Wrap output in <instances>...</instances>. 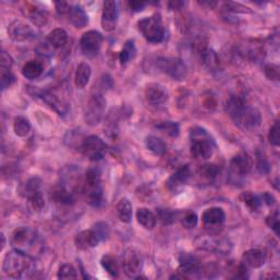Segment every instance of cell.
Masks as SVG:
<instances>
[{"label":"cell","instance_id":"cell-1","mask_svg":"<svg viewBox=\"0 0 280 280\" xmlns=\"http://www.w3.org/2000/svg\"><path fill=\"white\" fill-rule=\"evenodd\" d=\"M225 111L237 125L245 130H254L262 123V116L255 107L247 106L242 99L239 97H231L227 104Z\"/></svg>","mask_w":280,"mask_h":280},{"label":"cell","instance_id":"cell-2","mask_svg":"<svg viewBox=\"0 0 280 280\" xmlns=\"http://www.w3.org/2000/svg\"><path fill=\"white\" fill-rule=\"evenodd\" d=\"M214 142L204 128L195 127L191 131V154L194 159L205 161L212 158Z\"/></svg>","mask_w":280,"mask_h":280},{"label":"cell","instance_id":"cell-3","mask_svg":"<svg viewBox=\"0 0 280 280\" xmlns=\"http://www.w3.org/2000/svg\"><path fill=\"white\" fill-rule=\"evenodd\" d=\"M83 193L87 203L99 208L103 204V188L101 184V171L97 168H92L87 171L83 185Z\"/></svg>","mask_w":280,"mask_h":280},{"label":"cell","instance_id":"cell-4","mask_svg":"<svg viewBox=\"0 0 280 280\" xmlns=\"http://www.w3.org/2000/svg\"><path fill=\"white\" fill-rule=\"evenodd\" d=\"M32 265V260L20 251L8 252L3 262L4 273L10 278H21Z\"/></svg>","mask_w":280,"mask_h":280},{"label":"cell","instance_id":"cell-5","mask_svg":"<svg viewBox=\"0 0 280 280\" xmlns=\"http://www.w3.org/2000/svg\"><path fill=\"white\" fill-rule=\"evenodd\" d=\"M138 29L147 42L159 44L165 38V27L160 13H154L138 22Z\"/></svg>","mask_w":280,"mask_h":280},{"label":"cell","instance_id":"cell-6","mask_svg":"<svg viewBox=\"0 0 280 280\" xmlns=\"http://www.w3.org/2000/svg\"><path fill=\"white\" fill-rule=\"evenodd\" d=\"M106 101L101 95L92 96L84 107V121L90 126H96L103 119Z\"/></svg>","mask_w":280,"mask_h":280},{"label":"cell","instance_id":"cell-7","mask_svg":"<svg viewBox=\"0 0 280 280\" xmlns=\"http://www.w3.org/2000/svg\"><path fill=\"white\" fill-rule=\"evenodd\" d=\"M157 67L163 74L168 75L174 80L181 81L188 75V68L181 59L175 57H159L157 59Z\"/></svg>","mask_w":280,"mask_h":280},{"label":"cell","instance_id":"cell-8","mask_svg":"<svg viewBox=\"0 0 280 280\" xmlns=\"http://www.w3.org/2000/svg\"><path fill=\"white\" fill-rule=\"evenodd\" d=\"M80 150L85 158L90 161H100L104 158L106 153V145L102 139L97 136H89L85 138L81 146Z\"/></svg>","mask_w":280,"mask_h":280},{"label":"cell","instance_id":"cell-9","mask_svg":"<svg viewBox=\"0 0 280 280\" xmlns=\"http://www.w3.org/2000/svg\"><path fill=\"white\" fill-rule=\"evenodd\" d=\"M122 266L127 277L139 278V274L143 269V260L136 248H126L122 256Z\"/></svg>","mask_w":280,"mask_h":280},{"label":"cell","instance_id":"cell-10","mask_svg":"<svg viewBox=\"0 0 280 280\" xmlns=\"http://www.w3.org/2000/svg\"><path fill=\"white\" fill-rule=\"evenodd\" d=\"M10 242L14 247V250L27 254V252L30 248H32L33 244L36 242L35 232L30 228L25 227L15 229L11 235Z\"/></svg>","mask_w":280,"mask_h":280},{"label":"cell","instance_id":"cell-11","mask_svg":"<svg viewBox=\"0 0 280 280\" xmlns=\"http://www.w3.org/2000/svg\"><path fill=\"white\" fill-rule=\"evenodd\" d=\"M252 162L248 154L245 152H240L235 158L231 160L230 163V177L232 183H239L241 180L246 176V174L250 172Z\"/></svg>","mask_w":280,"mask_h":280},{"label":"cell","instance_id":"cell-12","mask_svg":"<svg viewBox=\"0 0 280 280\" xmlns=\"http://www.w3.org/2000/svg\"><path fill=\"white\" fill-rule=\"evenodd\" d=\"M201 220H203L204 228L208 233L218 235L222 230L223 223L225 221V214L221 208H209L203 214Z\"/></svg>","mask_w":280,"mask_h":280},{"label":"cell","instance_id":"cell-13","mask_svg":"<svg viewBox=\"0 0 280 280\" xmlns=\"http://www.w3.org/2000/svg\"><path fill=\"white\" fill-rule=\"evenodd\" d=\"M103 43V35L98 31L85 32L80 40V49L85 56H95L99 53Z\"/></svg>","mask_w":280,"mask_h":280},{"label":"cell","instance_id":"cell-14","mask_svg":"<svg viewBox=\"0 0 280 280\" xmlns=\"http://www.w3.org/2000/svg\"><path fill=\"white\" fill-rule=\"evenodd\" d=\"M8 34L14 42H28L36 37L35 31L23 21H13L8 28Z\"/></svg>","mask_w":280,"mask_h":280},{"label":"cell","instance_id":"cell-15","mask_svg":"<svg viewBox=\"0 0 280 280\" xmlns=\"http://www.w3.org/2000/svg\"><path fill=\"white\" fill-rule=\"evenodd\" d=\"M118 7H116L115 2H107L103 3V10H102V18H101V26L107 31V32H112L116 29L118 26Z\"/></svg>","mask_w":280,"mask_h":280},{"label":"cell","instance_id":"cell-16","mask_svg":"<svg viewBox=\"0 0 280 280\" xmlns=\"http://www.w3.org/2000/svg\"><path fill=\"white\" fill-rule=\"evenodd\" d=\"M191 169L190 166L185 165L182 166L181 168H178L175 172L171 175L168 181H167V188L170 191H176L180 188H182L183 185L189 182L190 177H191Z\"/></svg>","mask_w":280,"mask_h":280},{"label":"cell","instance_id":"cell-17","mask_svg":"<svg viewBox=\"0 0 280 280\" xmlns=\"http://www.w3.org/2000/svg\"><path fill=\"white\" fill-rule=\"evenodd\" d=\"M51 199L60 206H70L75 203L74 194L63 185H56L51 189Z\"/></svg>","mask_w":280,"mask_h":280},{"label":"cell","instance_id":"cell-18","mask_svg":"<svg viewBox=\"0 0 280 280\" xmlns=\"http://www.w3.org/2000/svg\"><path fill=\"white\" fill-rule=\"evenodd\" d=\"M146 99L153 105H160L168 100V92L162 85L158 83H150L146 88Z\"/></svg>","mask_w":280,"mask_h":280},{"label":"cell","instance_id":"cell-19","mask_svg":"<svg viewBox=\"0 0 280 280\" xmlns=\"http://www.w3.org/2000/svg\"><path fill=\"white\" fill-rule=\"evenodd\" d=\"M99 242L100 240L93 230H84L78 233L75 238V244L77 248L82 251H87L90 250V248L96 247Z\"/></svg>","mask_w":280,"mask_h":280},{"label":"cell","instance_id":"cell-20","mask_svg":"<svg viewBox=\"0 0 280 280\" xmlns=\"http://www.w3.org/2000/svg\"><path fill=\"white\" fill-rule=\"evenodd\" d=\"M35 96L42 99L44 102L48 105H50L58 115H60V116L65 115L68 112L67 105L63 102V101H60L55 95H53V93L48 92V91L35 90Z\"/></svg>","mask_w":280,"mask_h":280},{"label":"cell","instance_id":"cell-21","mask_svg":"<svg viewBox=\"0 0 280 280\" xmlns=\"http://www.w3.org/2000/svg\"><path fill=\"white\" fill-rule=\"evenodd\" d=\"M266 262V254L261 250H248L243 256L241 263L246 268H260Z\"/></svg>","mask_w":280,"mask_h":280},{"label":"cell","instance_id":"cell-22","mask_svg":"<svg viewBox=\"0 0 280 280\" xmlns=\"http://www.w3.org/2000/svg\"><path fill=\"white\" fill-rule=\"evenodd\" d=\"M180 270L186 275H195L200 271V263L195 256L182 254L180 256Z\"/></svg>","mask_w":280,"mask_h":280},{"label":"cell","instance_id":"cell-23","mask_svg":"<svg viewBox=\"0 0 280 280\" xmlns=\"http://www.w3.org/2000/svg\"><path fill=\"white\" fill-rule=\"evenodd\" d=\"M92 75L91 66L87 63H81L77 67L76 75H75V84L77 88L83 89L90 81V78Z\"/></svg>","mask_w":280,"mask_h":280},{"label":"cell","instance_id":"cell-24","mask_svg":"<svg viewBox=\"0 0 280 280\" xmlns=\"http://www.w3.org/2000/svg\"><path fill=\"white\" fill-rule=\"evenodd\" d=\"M69 15V21L74 27L77 29H82L88 25L89 18L88 14L85 13L83 8L80 6H73V9L70 11Z\"/></svg>","mask_w":280,"mask_h":280},{"label":"cell","instance_id":"cell-25","mask_svg":"<svg viewBox=\"0 0 280 280\" xmlns=\"http://www.w3.org/2000/svg\"><path fill=\"white\" fill-rule=\"evenodd\" d=\"M137 220L146 230H152L157 224V217L147 208H139L137 210Z\"/></svg>","mask_w":280,"mask_h":280},{"label":"cell","instance_id":"cell-26","mask_svg":"<svg viewBox=\"0 0 280 280\" xmlns=\"http://www.w3.org/2000/svg\"><path fill=\"white\" fill-rule=\"evenodd\" d=\"M137 55V49L135 41L129 40L124 45L123 50L120 53V61L123 67H126L128 64L135 59Z\"/></svg>","mask_w":280,"mask_h":280},{"label":"cell","instance_id":"cell-27","mask_svg":"<svg viewBox=\"0 0 280 280\" xmlns=\"http://www.w3.org/2000/svg\"><path fill=\"white\" fill-rule=\"evenodd\" d=\"M48 42L54 49H61L68 42V34L64 29H55L50 32L48 36Z\"/></svg>","mask_w":280,"mask_h":280},{"label":"cell","instance_id":"cell-28","mask_svg":"<svg viewBox=\"0 0 280 280\" xmlns=\"http://www.w3.org/2000/svg\"><path fill=\"white\" fill-rule=\"evenodd\" d=\"M44 72V68L42 63L37 60H31L27 63L22 68V75L29 80L36 79L40 77Z\"/></svg>","mask_w":280,"mask_h":280},{"label":"cell","instance_id":"cell-29","mask_svg":"<svg viewBox=\"0 0 280 280\" xmlns=\"http://www.w3.org/2000/svg\"><path fill=\"white\" fill-rule=\"evenodd\" d=\"M116 210H118V215L122 222L124 223L131 222V218H133V205H131L129 199L122 198L119 201Z\"/></svg>","mask_w":280,"mask_h":280},{"label":"cell","instance_id":"cell-30","mask_svg":"<svg viewBox=\"0 0 280 280\" xmlns=\"http://www.w3.org/2000/svg\"><path fill=\"white\" fill-rule=\"evenodd\" d=\"M200 61L208 69L215 70L219 67V58H218L215 51L205 49L200 52Z\"/></svg>","mask_w":280,"mask_h":280},{"label":"cell","instance_id":"cell-31","mask_svg":"<svg viewBox=\"0 0 280 280\" xmlns=\"http://www.w3.org/2000/svg\"><path fill=\"white\" fill-rule=\"evenodd\" d=\"M146 146L152 153L155 155H163L166 153L167 146L162 139L155 137V136H149L146 138Z\"/></svg>","mask_w":280,"mask_h":280},{"label":"cell","instance_id":"cell-32","mask_svg":"<svg viewBox=\"0 0 280 280\" xmlns=\"http://www.w3.org/2000/svg\"><path fill=\"white\" fill-rule=\"evenodd\" d=\"M155 128L171 138H176L178 135H180V126H178L177 123L172 121L160 122L155 125Z\"/></svg>","mask_w":280,"mask_h":280},{"label":"cell","instance_id":"cell-33","mask_svg":"<svg viewBox=\"0 0 280 280\" xmlns=\"http://www.w3.org/2000/svg\"><path fill=\"white\" fill-rule=\"evenodd\" d=\"M101 265L110 274L112 277H119L120 275V266L119 263L112 255H104L101 259Z\"/></svg>","mask_w":280,"mask_h":280},{"label":"cell","instance_id":"cell-34","mask_svg":"<svg viewBox=\"0 0 280 280\" xmlns=\"http://www.w3.org/2000/svg\"><path fill=\"white\" fill-rule=\"evenodd\" d=\"M241 200L247 206V208L252 210V212H258L262 206V199L258 195H255L252 192L242 193L240 196Z\"/></svg>","mask_w":280,"mask_h":280},{"label":"cell","instance_id":"cell-35","mask_svg":"<svg viewBox=\"0 0 280 280\" xmlns=\"http://www.w3.org/2000/svg\"><path fill=\"white\" fill-rule=\"evenodd\" d=\"M13 130L17 136L22 138L27 137L31 130V124L29 120H27L26 118H22V116L15 118L13 123Z\"/></svg>","mask_w":280,"mask_h":280},{"label":"cell","instance_id":"cell-36","mask_svg":"<svg viewBox=\"0 0 280 280\" xmlns=\"http://www.w3.org/2000/svg\"><path fill=\"white\" fill-rule=\"evenodd\" d=\"M28 198H29L30 206L32 207V209L34 210V212H41V210L44 209L45 199H44L43 194L40 191L31 194L30 196H28Z\"/></svg>","mask_w":280,"mask_h":280},{"label":"cell","instance_id":"cell-37","mask_svg":"<svg viewBox=\"0 0 280 280\" xmlns=\"http://www.w3.org/2000/svg\"><path fill=\"white\" fill-rule=\"evenodd\" d=\"M0 81H2V90L5 91L15 82V76L11 73L10 68L2 67V75H0Z\"/></svg>","mask_w":280,"mask_h":280},{"label":"cell","instance_id":"cell-38","mask_svg":"<svg viewBox=\"0 0 280 280\" xmlns=\"http://www.w3.org/2000/svg\"><path fill=\"white\" fill-rule=\"evenodd\" d=\"M181 223L185 229H194L198 223V217L196 213L192 212V210H189L186 212L183 217L181 218Z\"/></svg>","mask_w":280,"mask_h":280},{"label":"cell","instance_id":"cell-39","mask_svg":"<svg viewBox=\"0 0 280 280\" xmlns=\"http://www.w3.org/2000/svg\"><path fill=\"white\" fill-rule=\"evenodd\" d=\"M57 277L59 279H77L78 275L75 267L70 264H64L59 267Z\"/></svg>","mask_w":280,"mask_h":280},{"label":"cell","instance_id":"cell-40","mask_svg":"<svg viewBox=\"0 0 280 280\" xmlns=\"http://www.w3.org/2000/svg\"><path fill=\"white\" fill-rule=\"evenodd\" d=\"M29 17H30L31 21H32L34 25H36L38 27L44 26L46 21H48V15H46V13L40 9L31 10L29 13Z\"/></svg>","mask_w":280,"mask_h":280},{"label":"cell","instance_id":"cell-41","mask_svg":"<svg viewBox=\"0 0 280 280\" xmlns=\"http://www.w3.org/2000/svg\"><path fill=\"white\" fill-rule=\"evenodd\" d=\"M93 231L96 232L100 241H104L110 237V227L105 222H98L93 225Z\"/></svg>","mask_w":280,"mask_h":280},{"label":"cell","instance_id":"cell-42","mask_svg":"<svg viewBox=\"0 0 280 280\" xmlns=\"http://www.w3.org/2000/svg\"><path fill=\"white\" fill-rule=\"evenodd\" d=\"M219 172V169L215 165H206L200 169V173L209 181H214Z\"/></svg>","mask_w":280,"mask_h":280},{"label":"cell","instance_id":"cell-43","mask_svg":"<svg viewBox=\"0 0 280 280\" xmlns=\"http://www.w3.org/2000/svg\"><path fill=\"white\" fill-rule=\"evenodd\" d=\"M266 224L273 230L276 236H279V212L275 210L274 213H271L266 217Z\"/></svg>","mask_w":280,"mask_h":280},{"label":"cell","instance_id":"cell-44","mask_svg":"<svg viewBox=\"0 0 280 280\" xmlns=\"http://www.w3.org/2000/svg\"><path fill=\"white\" fill-rule=\"evenodd\" d=\"M175 217H176V214L171 212V210L169 209H159L158 212V218L163 224L173 223L175 220Z\"/></svg>","mask_w":280,"mask_h":280},{"label":"cell","instance_id":"cell-45","mask_svg":"<svg viewBox=\"0 0 280 280\" xmlns=\"http://www.w3.org/2000/svg\"><path fill=\"white\" fill-rule=\"evenodd\" d=\"M268 139L271 145L274 146H279L280 143V131H279V122H275V124L273 126H271L270 130H269V135H268Z\"/></svg>","mask_w":280,"mask_h":280},{"label":"cell","instance_id":"cell-46","mask_svg":"<svg viewBox=\"0 0 280 280\" xmlns=\"http://www.w3.org/2000/svg\"><path fill=\"white\" fill-rule=\"evenodd\" d=\"M40 185H41V181L38 180V178H31V180H29L26 184V188H25V193L27 197L30 196L31 194H33L37 191H40Z\"/></svg>","mask_w":280,"mask_h":280},{"label":"cell","instance_id":"cell-47","mask_svg":"<svg viewBox=\"0 0 280 280\" xmlns=\"http://www.w3.org/2000/svg\"><path fill=\"white\" fill-rule=\"evenodd\" d=\"M264 73H265L266 77L269 80H278L279 79V67L277 65H267L264 69Z\"/></svg>","mask_w":280,"mask_h":280},{"label":"cell","instance_id":"cell-48","mask_svg":"<svg viewBox=\"0 0 280 280\" xmlns=\"http://www.w3.org/2000/svg\"><path fill=\"white\" fill-rule=\"evenodd\" d=\"M258 169L261 173L266 174L269 172V162L263 154L258 153Z\"/></svg>","mask_w":280,"mask_h":280},{"label":"cell","instance_id":"cell-49","mask_svg":"<svg viewBox=\"0 0 280 280\" xmlns=\"http://www.w3.org/2000/svg\"><path fill=\"white\" fill-rule=\"evenodd\" d=\"M55 7H56V10L59 14H69L70 11H72L73 9V6L66 3V2H57L55 3Z\"/></svg>","mask_w":280,"mask_h":280},{"label":"cell","instance_id":"cell-50","mask_svg":"<svg viewBox=\"0 0 280 280\" xmlns=\"http://www.w3.org/2000/svg\"><path fill=\"white\" fill-rule=\"evenodd\" d=\"M261 199H262L263 203H265L267 206H274L275 205V201H276L275 197L273 195H271L270 193H268V192L264 193L263 195H262Z\"/></svg>","mask_w":280,"mask_h":280},{"label":"cell","instance_id":"cell-51","mask_svg":"<svg viewBox=\"0 0 280 280\" xmlns=\"http://www.w3.org/2000/svg\"><path fill=\"white\" fill-rule=\"evenodd\" d=\"M2 67L4 68H11L12 66V58L8 55V54L6 52H3L2 53Z\"/></svg>","mask_w":280,"mask_h":280},{"label":"cell","instance_id":"cell-52","mask_svg":"<svg viewBox=\"0 0 280 280\" xmlns=\"http://www.w3.org/2000/svg\"><path fill=\"white\" fill-rule=\"evenodd\" d=\"M146 5L147 4L144 3V2H129L128 3V6H129L130 9L133 10V11H135V12L142 11Z\"/></svg>","mask_w":280,"mask_h":280},{"label":"cell","instance_id":"cell-53","mask_svg":"<svg viewBox=\"0 0 280 280\" xmlns=\"http://www.w3.org/2000/svg\"><path fill=\"white\" fill-rule=\"evenodd\" d=\"M169 6L171 7V9H181V7L184 6V3H182V2H171V3H169Z\"/></svg>","mask_w":280,"mask_h":280},{"label":"cell","instance_id":"cell-54","mask_svg":"<svg viewBox=\"0 0 280 280\" xmlns=\"http://www.w3.org/2000/svg\"><path fill=\"white\" fill-rule=\"evenodd\" d=\"M2 240H3V243H2V248H4V246H5V237H4V235H2Z\"/></svg>","mask_w":280,"mask_h":280}]
</instances>
